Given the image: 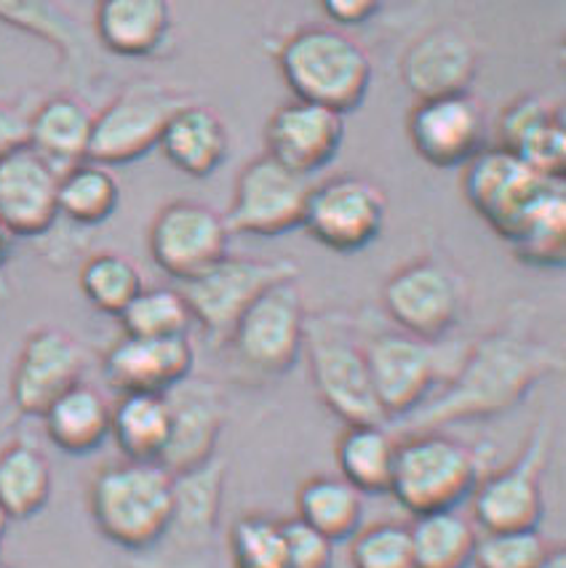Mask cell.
Here are the masks:
<instances>
[{
  "instance_id": "30bf717a",
  "label": "cell",
  "mask_w": 566,
  "mask_h": 568,
  "mask_svg": "<svg viewBox=\"0 0 566 568\" xmlns=\"http://www.w3.org/2000/svg\"><path fill=\"white\" fill-rule=\"evenodd\" d=\"M313 180L286 169L267 153L239 171L225 214L230 233L279 237L302 227Z\"/></svg>"
},
{
  "instance_id": "3957f363",
  "label": "cell",
  "mask_w": 566,
  "mask_h": 568,
  "mask_svg": "<svg viewBox=\"0 0 566 568\" xmlns=\"http://www.w3.org/2000/svg\"><path fill=\"white\" fill-rule=\"evenodd\" d=\"M279 70L294 99L347 115L372 89L374 68L364 45L340 28H305L279 49Z\"/></svg>"
},
{
  "instance_id": "7bdbcfd3",
  "label": "cell",
  "mask_w": 566,
  "mask_h": 568,
  "mask_svg": "<svg viewBox=\"0 0 566 568\" xmlns=\"http://www.w3.org/2000/svg\"><path fill=\"white\" fill-rule=\"evenodd\" d=\"M319 6L340 28H358L380 14L383 0H319Z\"/></svg>"
},
{
  "instance_id": "ac0fdd59",
  "label": "cell",
  "mask_w": 566,
  "mask_h": 568,
  "mask_svg": "<svg viewBox=\"0 0 566 568\" xmlns=\"http://www.w3.org/2000/svg\"><path fill=\"white\" fill-rule=\"evenodd\" d=\"M482 70L478 45L463 28L441 22L420 32L401 57V81L414 99L471 91Z\"/></svg>"
},
{
  "instance_id": "4316f807",
  "label": "cell",
  "mask_w": 566,
  "mask_h": 568,
  "mask_svg": "<svg viewBox=\"0 0 566 568\" xmlns=\"http://www.w3.org/2000/svg\"><path fill=\"white\" fill-rule=\"evenodd\" d=\"M94 110L75 94H54L28 115V144L59 174L89 158Z\"/></svg>"
},
{
  "instance_id": "74e56055",
  "label": "cell",
  "mask_w": 566,
  "mask_h": 568,
  "mask_svg": "<svg viewBox=\"0 0 566 568\" xmlns=\"http://www.w3.org/2000/svg\"><path fill=\"white\" fill-rule=\"evenodd\" d=\"M123 334L131 336H188L193 326L188 300L166 286H142V292L118 315Z\"/></svg>"
},
{
  "instance_id": "60d3db41",
  "label": "cell",
  "mask_w": 566,
  "mask_h": 568,
  "mask_svg": "<svg viewBox=\"0 0 566 568\" xmlns=\"http://www.w3.org/2000/svg\"><path fill=\"white\" fill-rule=\"evenodd\" d=\"M548 541L539 537L537 528L518 531H478L473 566L476 568H537Z\"/></svg>"
},
{
  "instance_id": "277c9868",
  "label": "cell",
  "mask_w": 566,
  "mask_h": 568,
  "mask_svg": "<svg viewBox=\"0 0 566 568\" xmlns=\"http://www.w3.org/2000/svg\"><path fill=\"white\" fill-rule=\"evenodd\" d=\"M484 478L478 448L438 430H414L398 440L393 499L412 515L459 507Z\"/></svg>"
},
{
  "instance_id": "83f0119b",
  "label": "cell",
  "mask_w": 566,
  "mask_h": 568,
  "mask_svg": "<svg viewBox=\"0 0 566 568\" xmlns=\"http://www.w3.org/2000/svg\"><path fill=\"white\" fill-rule=\"evenodd\" d=\"M110 408L113 406L100 389L78 382L46 408L41 419L51 444L81 457L110 438Z\"/></svg>"
},
{
  "instance_id": "5b68a950",
  "label": "cell",
  "mask_w": 566,
  "mask_h": 568,
  "mask_svg": "<svg viewBox=\"0 0 566 568\" xmlns=\"http://www.w3.org/2000/svg\"><path fill=\"white\" fill-rule=\"evenodd\" d=\"M302 355L315 395L337 419L345 425L387 422L372 385L364 339L342 315H307Z\"/></svg>"
},
{
  "instance_id": "2e32d148",
  "label": "cell",
  "mask_w": 566,
  "mask_h": 568,
  "mask_svg": "<svg viewBox=\"0 0 566 568\" xmlns=\"http://www.w3.org/2000/svg\"><path fill=\"white\" fill-rule=\"evenodd\" d=\"M486 112L471 91L417 99L406 118L412 150L436 169L465 166L486 148Z\"/></svg>"
},
{
  "instance_id": "8992f818",
  "label": "cell",
  "mask_w": 566,
  "mask_h": 568,
  "mask_svg": "<svg viewBox=\"0 0 566 568\" xmlns=\"http://www.w3.org/2000/svg\"><path fill=\"white\" fill-rule=\"evenodd\" d=\"M372 385L385 419H406L449 382L465 349L420 339L406 332H383L364 339Z\"/></svg>"
},
{
  "instance_id": "8fae6325",
  "label": "cell",
  "mask_w": 566,
  "mask_h": 568,
  "mask_svg": "<svg viewBox=\"0 0 566 568\" xmlns=\"http://www.w3.org/2000/svg\"><path fill=\"white\" fill-rule=\"evenodd\" d=\"M297 264L289 260L228 254L201 275L184 281L182 294L193 313V323H199L214 342H225L230 328L256 296L275 283L297 277Z\"/></svg>"
},
{
  "instance_id": "ba28073f",
  "label": "cell",
  "mask_w": 566,
  "mask_h": 568,
  "mask_svg": "<svg viewBox=\"0 0 566 568\" xmlns=\"http://www.w3.org/2000/svg\"><path fill=\"white\" fill-rule=\"evenodd\" d=\"M190 102L182 91L158 81H137L94 112L89 158L104 166H127L153 153L176 110Z\"/></svg>"
},
{
  "instance_id": "9a60e30c",
  "label": "cell",
  "mask_w": 566,
  "mask_h": 568,
  "mask_svg": "<svg viewBox=\"0 0 566 568\" xmlns=\"http://www.w3.org/2000/svg\"><path fill=\"white\" fill-rule=\"evenodd\" d=\"M463 169L465 201L503 241L513 235L526 209L543 195V190L550 182H558L526 166L522 158L499 144L484 148Z\"/></svg>"
},
{
  "instance_id": "484cf974",
  "label": "cell",
  "mask_w": 566,
  "mask_h": 568,
  "mask_svg": "<svg viewBox=\"0 0 566 568\" xmlns=\"http://www.w3.org/2000/svg\"><path fill=\"white\" fill-rule=\"evenodd\" d=\"M0 24L51 45L72 78H89L94 68L89 32L59 0H0Z\"/></svg>"
},
{
  "instance_id": "4dcf8cb0",
  "label": "cell",
  "mask_w": 566,
  "mask_h": 568,
  "mask_svg": "<svg viewBox=\"0 0 566 568\" xmlns=\"http://www.w3.org/2000/svg\"><path fill=\"white\" fill-rule=\"evenodd\" d=\"M54 491V473L43 448L28 438L0 448V510L11 520L36 518Z\"/></svg>"
},
{
  "instance_id": "44dd1931",
  "label": "cell",
  "mask_w": 566,
  "mask_h": 568,
  "mask_svg": "<svg viewBox=\"0 0 566 568\" xmlns=\"http://www.w3.org/2000/svg\"><path fill=\"white\" fill-rule=\"evenodd\" d=\"M171 433L161 465L182 475L214 462L220 435L225 430V400L209 382H190V376L169 389Z\"/></svg>"
},
{
  "instance_id": "7a4b0ae2",
  "label": "cell",
  "mask_w": 566,
  "mask_h": 568,
  "mask_svg": "<svg viewBox=\"0 0 566 568\" xmlns=\"http://www.w3.org/2000/svg\"><path fill=\"white\" fill-rule=\"evenodd\" d=\"M174 473L161 462L123 459L102 467L89 484L97 531L129 552H150L174 518Z\"/></svg>"
},
{
  "instance_id": "5bb4252c",
  "label": "cell",
  "mask_w": 566,
  "mask_h": 568,
  "mask_svg": "<svg viewBox=\"0 0 566 568\" xmlns=\"http://www.w3.org/2000/svg\"><path fill=\"white\" fill-rule=\"evenodd\" d=\"M230 235L216 209L201 201H171L150 222L148 248L163 273L184 283L228 256Z\"/></svg>"
},
{
  "instance_id": "f1b7e54d",
  "label": "cell",
  "mask_w": 566,
  "mask_h": 568,
  "mask_svg": "<svg viewBox=\"0 0 566 568\" xmlns=\"http://www.w3.org/2000/svg\"><path fill=\"white\" fill-rule=\"evenodd\" d=\"M398 438L387 430V422H358L345 425L340 433L334 459H337L340 478L358 488L361 494H387L391 491L393 467H396Z\"/></svg>"
},
{
  "instance_id": "d590c367",
  "label": "cell",
  "mask_w": 566,
  "mask_h": 568,
  "mask_svg": "<svg viewBox=\"0 0 566 568\" xmlns=\"http://www.w3.org/2000/svg\"><path fill=\"white\" fill-rule=\"evenodd\" d=\"M118 203H121V184L104 163L85 158L59 174L57 206L64 220L81 227H97L115 214Z\"/></svg>"
},
{
  "instance_id": "7c38bea8",
  "label": "cell",
  "mask_w": 566,
  "mask_h": 568,
  "mask_svg": "<svg viewBox=\"0 0 566 568\" xmlns=\"http://www.w3.org/2000/svg\"><path fill=\"white\" fill-rule=\"evenodd\" d=\"M383 307L401 332L441 342L463 321L465 286L449 264L423 256L387 277Z\"/></svg>"
},
{
  "instance_id": "d4e9b609",
  "label": "cell",
  "mask_w": 566,
  "mask_h": 568,
  "mask_svg": "<svg viewBox=\"0 0 566 568\" xmlns=\"http://www.w3.org/2000/svg\"><path fill=\"white\" fill-rule=\"evenodd\" d=\"M166 161L190 180H206L225 163L230 131L222 115L209 104L184 102L171 115L158 142Z\"/></svg>"
},
{
  "instance_id": "b9f144b4",
  "label": "cell",
  "mask_w": 566,
  "mask_h": 568,
  "mask_svg": "<svg viewBox=\"0 0 566 568\" xmlns=\"http://www.w3.org/2000/svg\"><path fill=\"white\" fill-rule=\"evenodd\" d=\"M334 541L305 520H283V568H332Z\"/></svg>"
},
{
  "instance_id": "4fadbf2b",
  "label": "cell",
  "mask_w": 566,
  "mask_h": 568,
  "mask_svg": "<svg viewBox=\"0 0 566 568\" xmlns=\"http://www.w3.org/2000/svg\"><path fill=\"white\" fill-rule=\"evenodd\" d=\"M385 216L387 197L377 184L358 174H337L313 184L302 227L324 248L355 254L377 241Z\"/></svg>"
},
{
  "instance_id": "f546056e",
  "label": "cell",
  "mask_w": 566,
  "mask_h": 568,
  "mask_svg": "<svg viewBox=\"0 0 566 568\" xmlns=\"http://www.w3.org/2000/svg\"><path fill=\"white\" fill-rule=\"evenodd\" d=\"M171 433L166 393H121L110 408V438L123 459L161 462Z\"/></svg>"
},
{
  "instance_id": "bcb514c9",
  "label": "cell",
  "mask_w": 566,
  "mask_h": 568,
  "mask_svg": "<svg viewBox=\"0 0 566 568\" xmlns=\"http://www.w3.org/2000/svg\"><path fill=\"white\" fill-rule=\"evenodd\" d=\"M537 568H566V552L564 547H548Z\"/></svg>"
},
{
  "instance_id": "cb8c5ba5",
  "label": "cell",
  "mask_w": 566,
  "mask_h": 568,
  "mask_svg": "<svg viewBox=\"0 0 566 568\" xmlns=\"http://www.w3.org/2000/svg\"><path fill=\"white\" fill-rule=\"evenodd\" d=\"M174 30L171 0H100L94 36L110 54L142 59L155 57Z\"/></svg>"
},
{
  "instance_id": "ee69618b",
  "label": "cell",
  "mask_w": 566,
  "mask_h": 568,
  "mask_svg": "<svg viewBox=\"0 0 566 568\" xmlns=\"http://www.w3.org/2000/svg\"><path fill=\"white\" fill-rule=\"evenodd\" d=\"M28 142V115L11 104L0 102V155Z\"/></svg>"
},
{
  "instance_id": "e0dca14e",
  "label": "cell",
  "mask_w": 566,
  "mask_h": 568,
  "mask_svg": "<svg viewBox=\"0 0 566 568\" xmlns=\"http://www.w3.org/2000/svg\"><path fill=\"white\" fill-rule=\"evenodd\" d=\"M85 353L75 336L43 326L28 334L11 372V400L24 416H41L59 395L83 382Z\"/></svg>"
},
{
  "instance_id": "9c48e42d",
  "label": "cell",
  "mask_w": 566,
  "mask_h": 568,
  "mask_svg": "<svg viewBox=\"0 0 566 568\" xmlns=\"http://www.w3.org/2000/svg\"><path fill=\"white\" fill-rule=\"evenodd\" d=\"M553 448L550 422H537L518 457L478 480L473 497V524L478 531L537 528L545 513L543 475Z\"/></svg>"
},
{
  "instance_id": "6da1fadb",
  "label": "cell",
  "mask_w": 566,
  "mask_h": 568,
  "mask_svg": "<svg viewBox=\"0 0 566 568\" xmlns=\"http://www.w3.org/2000/svg\"><path fill=\"white\" fill-rule=\"evenodd\" d=\"M564 366L558 347L518 326L497 328L467 347L449 382L401 422L414 433L441 430L454 422L495 419L524 403L539 382L562 374Z\"/></svg>"
},
{
  "instance_id": "836d02e7",
  "label": "cell",
  "mask_w": 566,
  "mask_h": 568,
  "mask_svg": "<svg viewBox=\"0 0 566 568\" xmlns=\"http://www.w3.org/2000/svg\"><path fill=\"white\" fill-rule=\"evenodd\" d=\"M414 566L417 568H471L478 528L457 507L414 515L410 526Z\"/></svg>"
},
{
  "instance_id": "f6af8a7d",
  "label": "cell",
  "mask_w": 566,
  "mask_h": 568,
  "mask_svg": "<svg viewBox=\"0 0 566 568\" xmlns=\"http://www.w3.org/2000/svg\"><path fill=\"white\" fill-rule=\"evenodd\" d=\"M14 241H17V235L11 233L9 224H6L3 216H0V267H3L6 260H9L11 246H14Z\"/></svg>"
},
{
  "instance_id": "603a6c76",
  "label": "cell",
  "mask_w": 566,
  "mask_h": 568,
  "mask_svg": "<svg viewBox=\"0 0 566 568\" xmlns=\"http://www.w3.org/2000/svg\"><path fill=\"white\" fill-rule=\"evenodd\" d=\"M499 148L511 150L526 166L550 180H564L566 171V118L564 104L543 94L516 97L497 123Z\"/></svg>"
},
{
  "instance_id": "c3c4849f",
  "label": "cell",
  "mask_w": 566,
  "mask_h": 568,
  "mask_svg": "<svg viewBox=\"0 0 566 568\" xmlns=\"http://www.w3.org/2000/svg\"><path fill=\"white\" fill-rule=\"evenodd\" d=\"M0 568H3V566H0Z\"/></svg>"
},
{
  "instance_id": "7dc6e473",
  "label": "cell",
  "mask_w": 566,
  "mask_h": 568,
  "mask_svg": "<svg viewBox=\"0 0 566 568\" xmlns=\"http://www.w3.org/2000/svg\"><path fill=\"white\" fill-rule=\"evenodd\" d=\"M9 524H11V518L0 510V555H3V541H6V534H9Z\"/></svg>"
},
{
  "instance_id": "d6986e66",
  "label": "cell",
  "mask_w": 566,
  "mask_h": 568,
  "mask_svg": "<svg viewBox=\"0 0 566 568\" xmlns=\"http://www.w3.org/2000/svg\"><path fill=\"white\" fill-rule=\"evenodd\" d=\"M342 139L345 115L324 104L292 99L267 118L265 153L297 174L313 176L337 158Z\"/></svg>"
},
{
  "instance_id": "d6a6232c",
  "label": "cell",
  "mask_w": 566,
  "mask_h": 568,
  "mask_svg": "<svg viewBox=\"0 0 566 568\" xmlns=\"http://www.w3.org/2000/svg\"><path fill=\"white\" fill-rule=\"evenodd\" d=\"M174 518L163 539H174L176 545L182 541L184 550H203L212 539L216 515H220L222 470L214 462H209L193 473L174 475Z\"/></svg>"
},
{
  "instance_id": "ab89813d",
  "label": "cell",
  "mask_w": 566,
  "mask_h": 568,
  "mask_svg": "<svg viewBox=\"0 0 566 568\" xmlns=\"http://www.w3.org/2000/svg\"><path fill=\"white\" fill-rule=\"evenodd\" d=\"M353 568H417L414 566L412 534L406 524L380 520L353 534Z\"/></svg>"
},
{
  "instance_id": "f35d334b",
  "label": "cell",
  "mask_w": 566,
  "mask_h": 568,
  "mask_svg": "<svg viewBox=\"0 0 566 568\" xmlns=\"http://www.w3.org/2000/svg\"><path fill=\"white\" fill-rule=\"evenodd\" d=\"M235 568H283V520L265 513L241 515L230 528Z\"/></svg>"
},
{
  "instance_id": "7402d4cb",
  "label": "cell",
  "mask_w": 566,
  "mask_h": 568,
  "mask_svg": "<svg viewBox=\"0 0 566 568\" xmlns=\"http://www.w3.org/2000/svg\"><path fill=\"white\" fill-rule=\"evenodd\" d=\"M59 171L28 142L0 155V216L17 237L46 235L59 220Z\"/></svg>"
},
{
  "instance_id": "1f68e13d",
  "label": "cell",
  "mask_w": 566,
  "mask_h": 568,
  "mask_svg": "<svg viewBox=\"0 0 566 568\" xmlns=\"http://www.w3.org/2000/svg\"><path fill=\"white\" fill-rule=\"evenodd\" d=\"M518 262L539 270H556L566 260V187L550 182L526 209L522 222L505 241Z\"/></svg>"
},
{
  "instance_id": "52a82bcc",
  "label": "cell",
  "mask_w": 566,
  "mask_h": 568,
  "mask_svg": "<svg viewBox=\"0 0 566 568\" xmlns=\"http://www.w3.org/2000/svg\"><path fill=\"white\" fill-rule=\"evenodd\" d=\"M307 310L297 277L275 283L241 313L225 345L243 372L281 376L300 361L305 345Z\"/></svg>"
},
{
  "instance_id": "8d00e7d4",
  "label": "cell",
  "mask_w": 566,
  "mask_h": 568,
  "mask_svg": "<svg viewBox=\"0 0 566 568\" xmlns=\"http://www.w3.org/2000/svg\"><path fill=\"white\" fill-rule=\"evenodd\" d=\"M78 286L91 307L104 315H118L142 292L144 281L140 267L129 256L115 254V251H100L83 262Z\"/></svg>"
},
{
  "instance_id": "e575fe53",
  "label": "cell",
  "mask_w": 566,
  "mask_h": 568,
  "mask_svg": "<svg viewBox=\"0 0 566 568\" xmlns=\"http://www.w3.org/2000/svg\"><path fill=\"white\" fill-rule=\"evenodd\" d=\"M297 518L332 541L351 539L364 520V494L340 475H315L300 486Z\"/></svg>"
},
{
  "instance_id": "ffe728a7",
  "label": "cell",
  "mask_w": 566,
  "mask_h": 568,
  "mask_svg": "<svg viewBox=\"0 0 566 568\" xmlns=\"http://www.w3.org/2000/svg\"><path fill=\"white\" fill-rule=\"evenodd\" d=\"M195 347L188 336L123 334L108 347L102 372L118 393H169L193 374Z\"/></svg>"
}]
</instances>
